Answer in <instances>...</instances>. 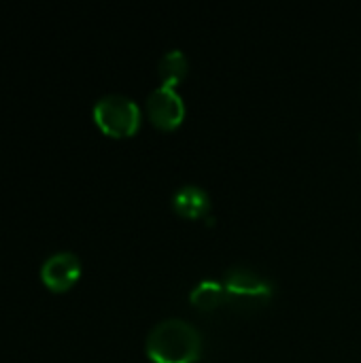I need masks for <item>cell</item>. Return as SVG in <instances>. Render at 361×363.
I'll use <instances>...</instances> for the list:
<instances>
[{
  "label": "cell",
  "instance_id": "1",
  "mask_svg": "<svg viewBox=\"0 0 361 363\" xmlns=\"http://www.w3.org/2000/svg\"><path fill=\"white\" fill-rule=\"evenodd\" d=\"M202 334L196 325L170 317L149 330L145 351L155 363H194L202 353Z\"/></svg>",
  "mask_w": 361,
  "mask_h": 363
},
{
  "label": "cell",
  "instance_id": "2",
  "mask_svg": "<svg viewBox=\"0 0 361 363\" xmlns=\"http://www.w3.org/2000/svg\"><path fill=\"white\" fill-rule=\"evenodd\" d=\"M94 119L111 136H130L140 125V108L126 94H104L94 102Z\"/></svg>",
  "mask_w": 361,
  "mask_h": 363
},
{
  "label": "cell",
  "instance_id": "3",
  "mask_svg": "<svg viewBox=\"0 0 361 363\" xmlns=\"http://www.w3.org/2000/svg\"><path fill=\"white\" fill-rule=\"evenodd\" d=\"M223 285L228 291V302L238 306H260L266 304L274 287L272 283L262 277L260 272L247 268V266H234L223 274Z\"/></svg>",
  "mask_w": 361,
  "mask_h": 363
},
{
  "label": "cell",
  "instance_id": "4",
  "mask_svg": "<svg viewBox=\"0 0 361 363\" xmlns=\"http://www.w3.org/2000/svg\"><path fill=\"white\" fill-rule=\"evenodd\" d=\"M147 113L157 128L172 130L185 117V102L174 87L157 85L147 96Z\"/></svg>",
  "mask_w": 361,
  "mask_h": 363
},
{
  "label": "cell",
  "instance_id": "5",
  "mask_svg": "<svg viewBox=\"0 0 361 363\" xmlns=\"http://www.w3.org/2000/svg\"><path fill=\"white\" fill-rule=\"evenodd\" d=\"M81 277V259L72 251H55L40 264V281L53 291L70 289Z\"/></svg>",
  "mask_w": 361,
  "mask_h": 363
},
{
  "label": "cell",
  "instance_id": "6",
  "mask_svg": "<svg viewBox=\"0 0 361 363\" xmlns=\"http://www.w3.org/2000/svg\"><path fill=\"white\" fill-rule=\"evenodd\" d=\"M172 208L187 219L204 217L211 208V196L196 183H185L172 194Z\"/></svg>",
  "mask_w": 361,
  "mask_h": 363
},
{
  "label": "cell",
  "instance_id": "7",
  "mask_svg": "<svg viewBox=\"0 0 361 363\" xmlns=\"http://www.w3.org/2000/svg\"><path fill=\"white\" fill-rule=\"evenodd\" d=\"M189 300H191L194 306H198L202 311H213V308H219V306H223L228 302V291H226L223 281L204 279L191 289Z\"/></svg>",
  "mask_w": 361,
  "mask_h": 363
},
{
  "label": "cell",
  "instance_id": "8",
  "mask_svg": "<svg viewBox=\"0 0 361 363\" xmlns=\"http://www.w3.org/2000/svg\"><path fill=\"white\" fill-rule=\"evenodd\" d=\"M187 70H189V62L181 49H168L157 62V74L162 79V85L174 87L187 77Z\"/></svg>",
  "mask_w": 361,
  "mask_h": 363
}]
</instances>
